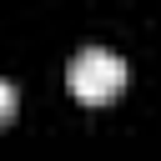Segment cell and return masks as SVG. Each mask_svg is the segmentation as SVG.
<instances>
[{"label": "cell", "instance_id": "6da1fadb", "mask_svg": "<svg viewBox=\"0 0 161 161\" xmlns=\"http://www.w3.org/2000/svg\"><path fill=\"white\" fill-rule=\"evenodd\" d=\"M65 86H70L75 101H86V106H106V101H116L121 86H126V60L111 55V50H101V45H91V50H80V55L70 60Z\"/></svg>", "mask_w": 161, "mask_h": 161}, {"label": "cell", "instance_id": "7a4b0ae2", "mask_svg": "<svg viewBox=\"0 0 161 161\" xmlns=\"http://www.w3.org/2000/svg\"><path fill=\"white\" fill-rule=\"evenodd\" d=\"M10 116H15V86H10V80H0V126H5Z\"/></svg>", "mask_w": 161, "mask_h": 161}]
</instances>
